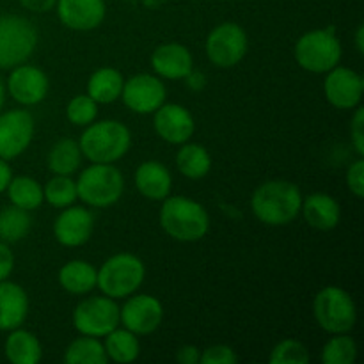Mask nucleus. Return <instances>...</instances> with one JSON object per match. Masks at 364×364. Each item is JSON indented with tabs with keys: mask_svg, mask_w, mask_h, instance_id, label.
<instances>
[{
	"mask_svg": "<svg viewBox=\"0 0 364 364\" xmlns=\"http://www.w3.org/2000/svg\"><path fill=\"white\" fill-rule=\"evenodd\" d=\"M355 43H358L359 53H363L364 52V28H363V25H359L358 32H355Z\"/></svg>",
	"mask_w": 364,
	"mask_h": 364,
	"instance_id": "43",
	"label": "nucleus"
},
{
	"mask_svg": "<svg viewBox=\"0 0 364 364\" xmlns=\"http://www.w3.org/2000/svg\"><path fill=\"white\" fill-rule=\"evenodd\" d=\"M96 279H98V270L91 263L82 259L68 262L59 270L60 287L71 295H85L92 291L96 288Z\"/></svg>",
	"mask_w": 364,
	"mask_h": 364,
	"instance_id": "23",
	"label": "nucleus"
},
{
	"mask_svg": "<svg viewBox=\"0 0 364 364\" xmlns=\"http://www.w3.org/2000/svg\"><path fill=\"white\" fill-rule=\"evenodd\" d=\"M301 212L304 213V219L308 220L309 226L320 231L334 230L341 217V210L336 199L331 198L329 194H322V192L308 196V199L302 201Z\"/></svg>",
	"mask_w": 364,
	"mask_h": 364,
	"instance_id": "22",
	"label": "nucleus"
},
{
	"mask_svg": "<svg viewBox=\"0 0 364 364\" xmlns=\"http://www.w3.org/2000/svg\"><path fill=\"white\" fill-rule=\"evenodd\" d=\"M347 185L355 198L361 199L364 196V160L359 159L348 167Z\"/></svg>",
	"mask_w": 364,
	"mask_h": 364,
	"instance_id": "37",
	"label": "nucleus"
},
{
	"mask_svg": "<svg viewBox=\"0 0 364 364\" xmlns=\"http://www.w3.org/2000/svg\"><path fill=\"white\" fill-rule=\"evenodd\" d=\"M4 100H6V87H4V82L0 80V109L4 107Z\"/></svg>",
	"mask_w": 364,
	"mask_h": 364,
	"instance_id": "44",
	"label": "nucleus"
},
{
	"mask_svg": "<svg viewBox=\"0 0 364 364\" xmlns=\"http://www.w3.org/2000/svg\"><path fill=\"white\" fill-rule=\"evenodd\" d=\"M237 363V354L228 345H213L201 352L199 364H233Z\"/></svg>",
	"mask_w": 364,
	"mask_h": 364,
	"instance_id": "36",
	"label": "nucleus"
},
{
	"mask_svg": "<svg viewBox=\"0 0 364 364\" xmlns=\"http://www.w3.org/2000/svg\"><path fill=\"white\" fill-rule=\"evenodd\" d=\"M313 313L316 323L331 334L350 333L358 320L354 301L343 288L338 287H327L316 294Z\"/></svg>",
	"mask_w": 364,
	"mask_h": 364,
	"instance_id": "8",
	"label": "nucleus"
},
{
	"mask_svg": "<svg viewBox=\"0 0 364 364\" xmlns=\"http://www.w3.org/2000/svg\"><path fill=\"white\" fill-rule=\"evenodd\" d=\"M269 361L270 364H306L309 361V352L301 341L284 340L272 348Z\"/></svg>",
	"mask_w": 364,
	"mask_h": 364,
	"instance_id": "34",
	"label": "nucleus"
},
{
	"mask_svg": "<svg viewBox=\"0 0 364 364\" xmlns=\"http://www.w3.org/2000/svg\"><path fill=\"white\" fill-rule=\"evenodd\" d=\"M34 137V117L23 109L0 114V159L13 160L31 146Z\"/></svg>",
	"mask_w": 364,
	"mask_h": 364,
	"instance_id": "11",
	"label": "nucleus"
},
{
	"mask_svg": "<svg viewBox=\"0 0 364 364\" xmlns=\"http://www.w3.org/2000/svg\"><path fill=\"white\" fill-rule=\"evenodd\" d=\"M247 46L249 41L244 28L228 21L210 32L206 39V55L215 66L233 68L244 59Z\"/></svg>",
	"mask_w": 364,
	"mask_h": 364,
	"instance_id": "10",
	"label": "nucleus"
},
{
	"mask_svg": "<svg viewBox=\"0 0 364 364\" xmlns=\"http://www.w3.org/2000/svg\"><path fill=\"white\" fill-rule=\"evenodd\" d=\"M350 135H352V144H354L355 151H358L359 156H363L364 155V109L359 105L354 114V119H352Z\"/></svg>",
	"mask_w": 364,
	"mask_h": 364,
	"instance_id": "38",
	"label": "nucleus"
},
{
	"mask_svg": "<svg viewBox=\"0 0 364 364\" xmlns=\"http://www.w3.org/2000/svg\"><path fill=\"white\" fill-rule=\"evenodd\" d=\"M48 77L45 75V71L36 66H28L25 63L13 68L9 80H7V91H9L11 98L27 107L38 105L39 102H43L48 95Z\"/></svg>",
	"mask_w": 364,
	"mask_h": 364,
	"instance_id": "15",
	"label": "nucleus"
},
{
	"mask_svg": "<svg viewBox=\"0 0 364 364\" xmlns=\"http://www.w3.org/2000/svg\"><path fill=\"white\" fill-rule=\"evenodd\" d=\"M255 215L269 226H287L301 213L302 194L287 180H270L259 185L251 199Z\"/></svg>",
	"mask_w": 364,
	"mask_h": 364,
	"instance_id": "1",
	"label": "nucleus"
},
{
	"mask_svg": "<svg viewBox=\"0 0 364 364\" xmlns=\"http://www.w3.org/2000/svg\"><path fill=\"white\" fill-rule=\"evenodd\" d=\"M124 191V178L112 164H95L80 173L77 196L92 208H109L116 205Z\"/></svg>",
	"mask_w": 364,
	"mask_h": 364,
	"instance_id": "4",
	"label": "nucleus"
},
{
	"mask_svg": "<svg viewBox=\"0 0 364 364\" xmlns=\"http://www.w3.org/2000/svg\"><path fill=\"white\" fill-rule=\"evenodd\" d=\"M6 358L13 364H36L41 361V343L25 329H13L6 340Z\"/></svg>",
	"mask_w": 364,
	"mask_h": 364,
	"instance_id": "24",
	"label": "nucleus"
},
{
	"mask_svg": "<svg viewBox=\"0 0 364 364\" xmlns=\"http://www.w3.org/2000/svg\"><path fill=\"white\" fill-rule=\"evenodd\" d=\"M80 146L73 139H63L48 153V169L55 174L70 176L80 167Z\"/></svg>",
	"mask_w": 364,
	"mask_h": 364,
	"instance_id": "29",
	"label": "nucleus"
},
{
	"mask_svg": "<svg viewBox=\"0 0 364 364\" xmlns=\"http://www.w3.org/2000/svg\"><path fill=\"white\" fill-rule=\"evenodd\" d=\"M6 191H7V196H9L11 205L27 210V212L38 210L39 206L43 205V201H45L41 185L31 176L11 178Z\"/></svg>",
	"mask_w": 364,
	"mask_h": 364,
	"instance_id": "27",
	"label": "nucleus"
},
{
	"mask_svg": "<svg viewBox=\"0 0 364 364\" xmlns=\"http://www.w3.org/2000/svg\"><path fill=\"white\" fill-rule=\"evenodd\" d=\"M135 187L146 199L164 201L171 194L173 178L164 164L148 160V162H142L135 171Z\"/></svg>",
	"mask_w": 364,
	"mask_h": 364,
	"instance_id": "21",
	"label": "nucleus"
},
{
	"mask_svg": "<svg viewBox=\"0 0 364 364\" xmlns=\"http://www.w3.org/2000/svg\"><path fill=\"white\" fill-rule=\"evenodd\" d=\"M14 269V256L13 251L6 242L0 240V281L7 279Z\"/></svg>",
	"mask_w": 364,
	"mask_h": 364,
	"instance_id": "39",
	"label": "nucleus"
},
{
	"mask_svg": "<svg viewBox=\"0 0 364 364\" xmlns=\"http://www.w3.org/2000/svg\"><path fill=\"white\" fill-rule=\"evenodd\" d=\"M103 347H105L107 358L119 364L135 361L139 358V352H141L137 334L128 329H117V327L107 334Z\"/></svg>",
	"mask_w": 364,
	"mask_h": 364,
	"instance_id": "28",
	"label": "nucleus"
},
{
	"mask_svg": "<svg viewBox=\"0 0 364 364\" xmlns=\"http://www.w3.org/2000/svg\"><path fill=\"white\" fill-rule=\"evenodd\" d=\"M155 130L169 144H185L194 135L192 114L176 103H164L155 110Z\"/></svg>",
	"mask_w": 364,
	"mask_h": 364,
	"instance_id": "16",
	"label": "nucleus"
},
{
	"mask_svg": "<svg viewBox=\"0 0 364 364\" xmlns=\"http://www.w3.org/2000/svg\"><path fill=\"white\" fill-rule=\"evenodd\" d=\"M28 315V297L16 283L0 281V331H13L23 326Z\"/></svg>",
	"mask_w": 364,
	"mask_h": 364,
	"instance_id": "20",
	"label": "nucleus"
},
{
	"mask_svg": "<svg viewBox=\"0 0 364 364\" xmlns=\"http://www.w3.org/2000/svg\"><path fill=\"white\" fill-rule=\"evenodd\" d=\"M32 226V219L27 210L11 205L0 212V240L6 244L23 240Z\"/></svg>",
	"mask_w": 364,
	"mask_h": 364,
	"instance_id": "30",
	"label": "nucleus"
},
{
	"mask_svg": "<svg viewBox=\"0 0 364 364\" xmlns=\"http://www.w3.org/2000/svg\"><path fill=\"white\" fill-rule=\"evenodd\" d=\"M164 318L162 302L151 295H134L119 308V323L137 336L155 333Z\"/></svg>",
	"mask_w": 364,
	"mask_h": 364,
	"instance_id": "12",
	"label": "nucleus"
},
{
	"mask_svg": "<svg viewBox=\"0 0 364 364\" xmlns=\"http://www.w3.org/2000/svg\"><path fill=\"white\" fill-rule=\"evenodd\" d=\"M123 75L114 68H100L89 77L87 95L96 103H112L121 98L123 91Z\"/></svg>",
	"mask_w": 364,
	"mask_h": 364,
	"instance_id": "25",
	"label": "nucleus"
},
{
	"mask_svg": "<svg viewBox=\"0 0 364 364\" xmlns=\"http://www.w3.org/2000/svg\"><path fill=\"white\" fill-rule=\"evenodd\" d=\"M295 60L311 73H327L340 64L341 43L334 27L306 32L295 45Z\"/></svg>",
	"mask_w": 364,
	"mask_h": 364,
	"instance_id": "6",
	"label": "nucleus"
},
{
	"mask_svg": "<svg viewBox=\"0 0 364 364\" xmlns=\"http://www.w3.org/2000/svg\"><path fill=\"white\" fill-rule=\"evenodd\" d=\"M45 201L50 203L55 208H66L71 206L78 199L77 196V181L71 180L70 176L55 174L43 188Z\"/></svg>",
	"mask_w": 364,
	"mask_h": 364,
	"instance_id": "32",
	"label": "nucleus"
},
{
	"mask_svg": "<svg viewBox=\"0 0 364 364\" xmlns=\"http://www.w3.org/2000/svg\"><path fill=\"white\" fill-rule=\"evenodd\" d=\"M327 78L323 82L327 102L341 110L355 109L361 103L364 80L361 75L348 68H333L327 71Z\"/></svg>",
	"mask_w": 364,
	"mask_h": 364,
	"instance_id": "14",
	"label": "nucleus"
},
{
	"mask_svg": "<svg viewBox=\"0 0 364 364\" xmlns=\"http://www.w3.org/2000/svg\"><path fill=\"white\" fill-rule=\"evenodd\" d=\"M178 171L188 180H201L208 174L212 167V159L201 144H185L181 146L176 155Z\"/></svg>",
	"mask_w": 364,
	"mask_h": 364,
	"instance_id": "26",
	"label": "nucleus"
},
{
	"mask_svg": "<svg viewBox=\"0 0 364 364\" xmlns=\"http://www.w3.org/2000/svg\"><path fill=\"white\" fill-rule=\"evenodd\" d=\"M151 66L160 77L180 80L192 73L194 60L187 46L180 43H167V45L156 46L155 52L151 53Z\"/></svg>",
	"mask_w": 364,
	"mask_h": 364,
	"instance_id": "19",
	"label": "nucleus"
},
{
	"mask_svg": "<svg viewBox=\"0 0 364 364\" xmlns=\"http://www.w3.org/2000/svg\"><path fill=\"white\" fill-rule=\"evenodd\" d=\"M20 4L25 9L34 11V13H46L55 7L57 0H20Z\"/></svg>",
	"mask_w": 364,
	"mask_h": 364,
	"instance_id": "41",
	"label": "nucleus"
},
{
	"mask_svg": "<svg viewBox=\"0 0 364 364\" xmlns=\"http://www.w3.org/2000/svg\"><path fill=\"white\" fill-rule=\"evenodd\" d=\"M73 326L84 336H107L119 326V306L107 295L85 299L75 308Z\"/></svg>",
	"mask_w": 364,
	"mask_h": 364,
	"instance_id": "9",
	"label": "nucleus"
},
{
	"mask_svg": "<svg viewBox=\"0 0 364 364\" xmlns=\"http://www.w3.org/2000/svg\"><path fill=\"white\" fill-rule=\"evenodd\" d=\"M38 45L34 25L18 14H0V70L23 64Z\"/></svg>",
	"mask_w": 364,
	"mask_h": 364,
	"instance_id": "7",
	"label": "nucleus"
},
{
	"mask_svg": "<svg viewBox=\"0 0 364 364\" xmlns=\"http://www.w3.org/2000/svg\"><path fill=\"white\" fill-rule=\"evenodd\" d=\"M55 6L60 23L73 31H92L105 20L103 0H57Z\"/></svg>",
	"mask_w": 364,
	"mask_h": 364,
	"instance_id": "18",
	"label": "nucleus"
},
{
	"mask_svg": "<svg viewBox=\"0 0 364 364\" xmlns=\"http://www.w3.org/2000/svg\"><path fill=\"white\" fill-rule=\"evenodd\" d=\"M64 361L68 364H105L109 361L105 347L98 341V338L84 336L71 341L64 354Z\"/></svg>",
	"mask_w": 364,
	"mask_h": 364,
	"instance_id": "31",
	"label": "nucleus"
},
{
	"mask_svg": "<svg viewBox=\"0 0 364 364\" xmlns=\"http://www.w3.org/2000/svg\"><path fill=\"white\" fill-rule=\"evenodd\" d=\"M160 226L174 240L198 242L208 233L210 219L199 203L181 196H167L160 208Z\"/></svg>",
	"mask_w": 364,
	"mask_h": 364,
	"instance_id": "2",
	"label": "nucleus"
},
{
	"mask_svg": "<svg viewBox=\"0 0 364 364\" xmlns=\"http://www.w3.org/2000/svg\"><path fill=\"white\" fill-rule=\"evenodd\" d=\"M11 178H13V171H11L9 164H7V160L0 159V194L7 188Z\"/></svg>",
	"mask_w": 364,
	"mask_h": 364,
	"instance_id": "42",
	"label": "nucleus"
},
{
	"mask_svg": "<svg viewBox=\"0 0 364 364\" xmlns=\"http://www.w3.org/2000/svg\"><path fill=\"white\" fill-rule=\"evenodd\" d=\"M121 96L132 112L151 114L166 103V85L153 75L141 73L124 82Z\"/></svg>",
	"mask_w": 364,
	"mask_h": 364,
	"instance_id": "13",
	"label": "nucleus"
},
{
	"mask_svg": "<svg viewBox=\"0 0 364 364\" xmlns=\"http://www.w3.org/2000/svg\"><path fill=\"white\" fill-rule=\"evenodd\" d=\"M132 144L130 130L116 119L87 124L82 134L80 151L92 164H114L123 159Z\"/></svg>",
	"mask_w": 364,
	"mask_h": 364,
	"instance_id": "3",
	"label": "nucleus"
},
{
	"mask_svg": "<svg viewBox=\"0 0 364 364\" xmlns=\"http://www.w3.org/2000/svg\"><path fill=\"white\" fill-rule=\"evenodd\" d=\"M92 230H95L92 213L80 206H66V210L57 217L53 224V235L64 247L84 245L91 238Z\"/></svg>",
	"mask_w": 364,
	"mask_h": 364,
	"instance_id": "17",
	"label": "nucleus"
},
{
	"mask_svg": "<svg viewBox=\"0 0 364 364\" xmlns=\"http://www.w3.org/2000/svg\"><path fill=\"white\" fill-rule=\"evenodd\" d=\"M358 358V345L347 334H334L322 350V363L352 364Z\"/></svg>",
	"mask_w": 364,
	"mask_h": 364,
	"instance_id": "33",
	"label": "nucleus"
},
{
	"mask_svg": "<svg viewBox=\"0 0 364 364\" xmlns=\"http://www.w3.org/2000/svg\"><path fill=\"white\" fill-rule=\"evenodd\" d=\"M199 359H201V350L194 345H185V347L178 348L176 361L181 364H198Z\"/></svg>",
	"mask_w": 364,
	"mask_h": 364,
	"instance_id": "40",
	"label": "nucleus"
},
{
	"mask_svg": "<svg viewBox=\"0 0 364 364\" xmlns=\"http://www.w3.org/2000/svg\"><path fill=\"white\" fill-rule=\"evenodd\" d=\"M98 116V103L89 95L75 96L66 109V117L77 127H87Z\"/></svg>",
	"mask_w": 364,
	"mask_h": 364,
	"instance_id": "35",
	"label": "nucleus"
},
{
	"mask_svg": "<svg viewBox=\"0 0 364 364\" xmlns=\"http://www.w3.org/2000/svg\"><path fill=\"white\" fill-rule=\"evenodd\" d=\"M144 263L130 252H121L107 259L98 270L96 287L110 299H124L134 295L144 281Z\"/></svg>",
	"mask_w": 364,
	"mask_h": 364,
	"instance_id": "5",
	"label": "nucleus"
}]
</instances>
